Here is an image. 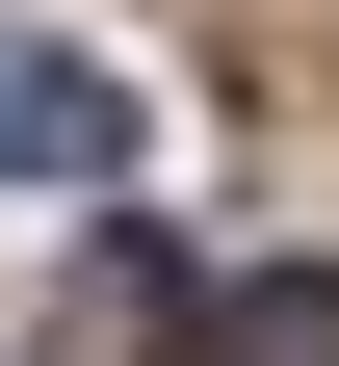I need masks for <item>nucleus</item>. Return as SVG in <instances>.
<instances>
[{"mask_svg":"<svg viewBox=\"0 0 339 366\" xmlns=\"http://www.w3.org/2000/svg\"><path fill=\"white\" fill-rule=\"evenodd\" d=\"M183 340H209V288H183V236H131V209H105V236L53 262V366H183Z\"/></svg>","mask_w":339,"mask_h":366,"instance_id":"obj_1","label":"nucleus"},{"mask_svg":"<svg viewBox=\"0 0 339 366\" xmlns=\"http://www.w3.org/2000/svg\"><path fill=\"white\" fill-rule=\"evenodd\" d=\"M0 183H131V79L53 53V26H0Z\"/></svg>","mask_w":339,"mask_h":366,"instance_id":"obj_2","label":"nucleus"},{"mask_svg":"<svg viewBox=\"0 0 339 366\" xmlns=\"http://www.w3.org/2000/svg\"><path fill=\"white\" fill-rule=\"evenodd\" d=\"M183 366H339V262H261V288H209V340Z\"/></svg>","mask_w":339,"mask_h":366,"instance_id":"obj_3","label":"nucleus"}]
</instances>
